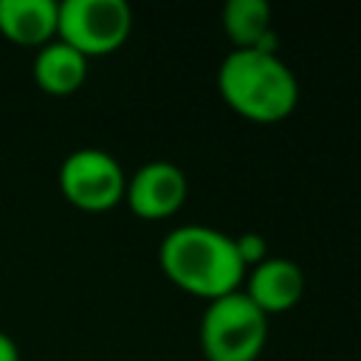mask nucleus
Returning a JSON list of instances; mask_svg holds the SVG:
<instances>
[{"mask_svg": "<svg viewBox=\"0 0 361 361\" xmlns=\"http://www.w3.org/2000/svg\"><path fill=\"white\" fill-rule=\"evenodd\" d=\"M189 192V180L183 169L172 161H147L141 164L124 186V200L130 212L141 220H166L172 217Z\"/></svg>", "mask_w": 361, "mask_h": 361, "instance_id": "obj_6", "label": "nucleus"}, {"mask_svg": "<svg viewBox=\"0 0 361 361\" xmlns=\"http://www.w3.org/2000/svg\"><path fill=\"white\" fill-rule=\"evenodd\" d=\"M220 23L234 48H257L271 28V6L265 0H228L220 11Z\"/></svg>", "mask_w": 361, "mask_h": 361, "instance_id": "obj_10", "label": "nucleus"}, {"mask_svg": "<svg viewBox=\"0 0 361 361\" xmlns=\"http://www.w3.org/2000/svg\"><path fill=\"white\" fill-rule=\"evenodd\" d=\"M133 31V8L124 0H62L56 14V39L82 56L118 51Z\"/></svg>", "mask_w": 361, "mask_h": 361, "instance_id": "obj_4", "label": "nucleus"}, {"mask_svg": "<svg viewBox=\"0 0 361 361\" xmlns=\"http://www.w3.org/2000/svg\"><path fill=\"white\" fill-rule=\"evenodd\" d=\"M158 262L172 285L206 302L240 290L245 279L234 237L203 223H186L166 231Z\"/></svg>", "mask_w": 361, "mask_h": 361, "instance_id": "obj_1", "label": "nucleus"}, {"mask_svg": "<svg viewBox=\"0 0 361 361\" xmlns=\"http://www.w3.org/2000/svg\"><path fill=\"white\" fill-rule=\"evenodd\" d=\"M34 82L51 96H71L87 79V56L71 48L62 39H51L37 48L34 56Z\"/></svg>", "mask_w": 361, "mask_h": 361, "instance_id": "obj_9", "label": "nucleus"}, {"mask_svg": "<svg viewBox=\"0 0 361 361\" xmlns=\"http://www.w3.org/2000/svg\"><path fill=\"white\" fill-rule=\"evenodd\" d=\"M223 102L254 124H276L299 104V82L279 54L231 48L217 68Z\"/></svg>", "mask_w": 361, "mask_h": 361, "instance_id": "obj_2", "label": "nucleus"}, {"mask_svg": "<svg viewBox=\"0 0 361 361\" xmlns=\"http://www.w3.org/2000/svg\"><path fill=\"white\" fill-rule=\"evenodd\" d=\"M268 341V316L240 290L206 305L200 350L206 361H257Z\"/></svg>", "mask_w": 361, "mask_h": 361, "instance_id": "obj_3", "label": "nucleus"}, {"mask_svg": "<svg viewBox=\"0 0 361 361\" xmlns=\"http://www.w3.org/2000/svg\"><path fill=\"white\" fill-rule=\"evenodd\" d=\"M0 361H20V350H17V341L0 330Z\"/></svg>", "mask_w": 361, "mask_h": 361, "instance_id": "obj_12", "label": "nucleus"}, {"mask_svg": "<svg viewBox=\"0 0 361 361\" xmlns=\"http://www.w3.org/2000/svg\"><path fill=\"white\" fill-rule=\"evenodd\" d=\"M234 245H237V254H240L245 271L259 265L262 259H268V240L259 231H245V234L234 237Z\"/></svg>", "mask_w": 361, "mask_h": 361, "instance_id": "obj_11", "label": "nucleus"}, {"mask_svg": "<svg viewBox=\"0 0 361 361\" xmlns=\"http://www.w3.org/2000/svg\"><path fill=\"white\" fill-rule=\"evenodd\" d=\"M243 293L271 319L274 313L290 310L305 293V274L288 257H268L245 271Z\"/></svg>", "mask_w": 361, "mask_h": 361, "instance_id": "obj_7", "label": "nucleus"}, {"mask_svg": "<svg viewBox=\"0 0 361 361\" xmlns=\"http://www.w3.org/2000/svg\"><path fill=\"white\" fill-rule=\"evenodd\" d=\"M56 0H0V34L17 45L42 48L56 39Z\"/></svg>", "mask_w": 361, "mask_h": 361, "instance_id": "obj_8", "label": "nucleus"}, {"mask_svg": "<svg viewBox=\"0 0 361 361\" xmlns=\"http://www.w3.org/2000/svg\"><path fill=\"white\" fill-rule=\"evenodd\" d=\"M124 186L127 175L121 164L99 147L73 149L59 164V189L82 212H110L124 200Z\"/></svg>", "mask_w": 361, "mask_h": 361, "instance_id": "obj_5", "label": "nucleus"}]
</instances>
